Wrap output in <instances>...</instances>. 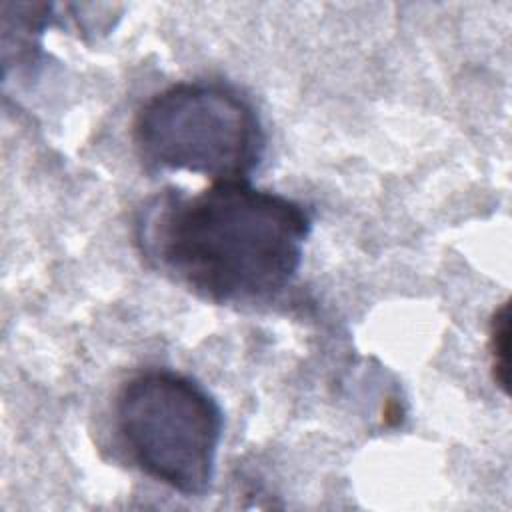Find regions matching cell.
<instances>
[{
  "mask_svg": "<svg viewBox=\"0 0 512 512\" xmlns=\"http://www.w3.org/2000/svg\"><path fill=\"white\" fill-rule=\"evenodd\" d=\"M310 230L306 206L248 180L212 182L196 194L164 188L134 224L154 270L218 304L260 302L288 288Z\"/></svg>",
  "mask_w": 512,
  "mask_h": 512,
  "instance_id": "obj_1",
  "label": "cell"
},
{
  "mask_svg": "<svg viewBox=\"0 0 512 512\" xmlns=\"http://www.w3.org/2000/svg\"><path fill=\"white\" fill-rule=\"evenodd\" d=\"M132 142L150 170H186L214 182L248 180L266 148L252 102L220 82H178L148 98Z\"/></svg>",
  "mask_w": 512,
  "mask_h": 512,
  "instance_id": "obj_2",
  "label": "cell"
},
{
  "mask_svg": "<svg viewBox=\"0 0 512 512\" xmlns=\"http://www.w3.org/2000/svg\"><path fill=\"white\" fill-rule=\"evenodd\" d=\"M114 424L144 474L184 496L208 492L224 416L194 378L158 368L132 376L116 396Z\"/></svg>",
  "mask_w": 512,
  "mask_h": 512,
  "instance_id": "obj_3",
  "label": "cell"
},
{
  "mask_svg": "<svg viewBox=\"0 0 512 512\" xmlns=\"http://www.w3.org/2000/svg\"><path fill=\"white\" fill-rule=\"evenodd\" d=\"M510 306L508 300L502 302L490 318L488 326V352H490V370L494 384L508 394V350H510Z\"/></svg>",
  "mask_w": 512,
  "mask_h": 512,
  "instance_id": "obj_4",
  "label": "cell"
}]
</instances>
